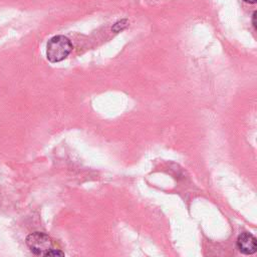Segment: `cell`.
<instances>
[{"instance_id":"obj_1","label":"cell","mask_w":257,"mask_h":257,"mask_svg":"<svg viewBox=\"0 0 257 257\" xmlns=\"http://www.w3.org/2000/svg\"><path fill=\"white\" fill-rule=\"evenodd\" d=\"M72 50L70 40L63 35H56L50 38L47 42L46 55L50 62H59L66 58Z\"/></svg>"},{"instance_id":"obj_2","label":"cell","mask_w":257,"mask_h":257,"mask_svg":"<svg viewBox=\"0 0 257 257\" xmlns=\"http://www.w3.org/2000/svg\"><path fill=\"white\" fill-rule=\"evenodd\" d=\"M26 244L30 251L38 256H47L48 253L54 249L52 239L41 232H34L27 236Z\"/></svg>"},{"instance_id":"obj_3","label":"cell","mask_w":257,"mask_h":257,"mask_svg":"<svg viewBox=\"0 0 257 257\" xmlns=\"http://www.w3.org/2000/svg\"><path fill=\"white\" fill-rule=\"evenodd\" d=\"M237 247L243 254H253L257 249V240L252 234L243 232L237 238Z\"/></svg>"},{"instance_id":"obj_4","label":"cell","mask_w":257,"mask_h":257,"mask_svg":"<svg viewBox=\"0 0 257 257\" xmlns=\"http://www.w3.org/2000/svg\"><path fill=\"white\" fill-rule=\"evenodd\" d=\"M127 20L126 19H122V20H120V21H117L114 25H113V27L111 28L112 29V31H114V32H119V31H121L122 29H124L126 26H127Z\"/></svg>"},{"instance_id":"obj_5","label":"cell","mask_w":257,"mask_h":257,"mask_svg":"<svg viewBox=\"0 0 257 257\" xmlns=\"http://www.w3.org/2000/svg\"><path fill=\"white\" fill-rule=\"evenodd\" d=\"M47 256H64V253L62 251H60L59 249H52Z\"/></svg>"},{"instance_id":"obj_6","label":"cell","mask_w":257,"mask_h":257,"mask_svg":"<svg viewBox=\"0 0 257 257\" xmlns=\"http://www.w3.org/2000/svg\"><path fill=\"white\" fill-rule=\"evenodd\" d=\"M257 15V12L256 11H254V13H253V16H252V24H253V26H254V28L256 29L257 28V25H256V16Z\"/></svg>"},{"instance_id":"obj_7","label":"cell","mask_w":257,"mask_h":257,"mask_svg":"<svg viewBox=\"0 0 257 257\" xmlns=\"http://www.w3.org/2000/svg\"><path fill=\"white\" fill-rule=\"evenodd\" d=\"M245 2H247V3H251V4H254V3H256V1L257 0H244Z\"/></svg>"}]
</instances>
